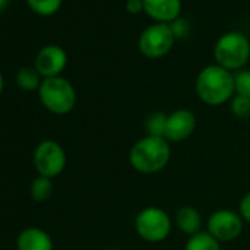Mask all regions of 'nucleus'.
<instances>
[{
	"instance_id": "f03ea898",
	"label": "nucleus",
	"mask_w": 250,
	"mask_h": 250,
	"mask_svg": "<svg viewBox=\"0 0 250 250\" xmlns=\"http://www.w3.org/2000/svg\"><path fill=\"white\" fill-rule=\"evenodd\" d=\"M131 167L145 175L161 172L171 159V146L167 139L145 136L137 140L128 155Z\"/></svg>"
},
{
	"instance_id": "39448f33",
	"label": "nucleus",
	"mask_w": 250,
	"mask_h": 250,
	"mask_svg": "<svg viewBox=\"0 0 250 250\" xmlns=\"http://www.w3.org/2000/svg\"><path fill=\"white\" fill-rule=\"evenodd\" d=\"M134 228L142 240L147 243H161L168 238L172 228V221L164 209L149 206L137 213Z\"/></svg>"
},
{
	"instance_id": "f257e3e1",
	"label": "nucleus",
	"mask_w": 250,
	"mask_h": 250,
	"mask_svg": "<svg viewBox=\"0 0 250 250\" xmlns=\"http://www.w3.org/2000/svg\"><path fill=\"white\" fill-rule=\"evenodd\" d=\"M197 97L209 106H221L235 96L234 72L213 63L205 66L194 83Z\"/></svg>"
},
{
	"instance_id": "412c9836",
	"label": "nucleus",
	"mask_w": 250,
	"mask_h": 250,
	"mask_svg": "<svg viewBox=\"0 0 250 250\" xmlns=\"http://www.w3.org/2000/svg\"><path fill=\"white\" fill-rule=\"evenodd\" d=\"M171 25V28H172V31H174V36H175V39L177 40H180V39H186L188 34H190V24H188V21L187 20H184V18H178V20H175L172 24H169Z\"/></svg>"
},
{
	"instance_id": "f3484780",
	"label": "nucleus",
	"mask_w": 250,
	"mask_h": 250,
	"mask_svg": "<svg viewBox=\"0 0 250 250\" xmlns=\"http://www.w3.org/2000/svg\"><path fill=\"white\" fill-rule=\"evenodd\" d=\"M30 193H31V197L36 202H46L52 196V193H53V183H52V180L47 178V177H43V175L34 178V181L31 183Z\"/></svg>"
},
{
	"instance_id": "4468645a",
	"label": "nucleus",
	"mask_w": 250,
	"mask_h": 250,
	"mask_svg": "<svg viewBox=\"0 0 250 250\" xmlns=\"http://www.w3.org/2000/svg\"><path fill=\"white\" fill-rule=\"evenodd\" d=\"M184 250H221V243L208 231H200L187 240Z\"/></svg>"
},
{
	"instance_id": "20e7f679",
	"label": "nucleus",
	"mask_w": 250,
	"mask_h": 250,
	"mask_svg": "<svg viewBox=\"0 0 250 250\" xmlns=\"http://www.w3.org/2000/svg\"><path fill=\"white\" fill-rule=\"evenodd\" d=\"M39 96L43 106L56 115L69 113L77 102L74 85L63 77L43 78L39 88Z\"/></svg>"
},
{
	"instance_id": "393cba45",
	"label": "nucleus",
	"mask_w": 250,
	"mask_h": 250,
	"mask_svg": "<svg viewBox=\"0 0 250 250\" xmlns=\"http://www.w3.org/2000/svg\"><path fill=\"white\" fill-rule=\"evenodd\" d=\"M3 91V75H2V72H0V93Z\"/></svg>"
},
{
	"instance_id": "a211bd4d",
	"label": "nucleus",
	"mask_w": 250,
	"mask_h": 250,
	"mask_svg": "<svg viewBox=\"0 0 250 250\" xmlns=\"http://www.w3.org/2000/svg\"><path fill=\"white\" fill-rule=\"evenodd\" d=\"M25 2L37 15L52 17L61 9L63 0H25Z\"/></svg>"
},
{
	"instance_id": "dca6fc26",
	"label": "nucleus",
	"mask_w": 250,
	"mask_h": 250,
	"mask_svg": "<svg viewBox=\"0 0 250 250\" xmlns=\"http://www.w3.org/2000/svg\"><path fill=\"white\" fill-rule=\"evenodd\" d=\"M42 83H43L42 75L39 74V71L36 68L24 66L17 74V84L24 90H28V91L39 90Z\"/></svg>"
},
{
	"instance_id": "1a4fd4ad",
	"label": "nucleus",
	"mask_w": 250,
	"mask_h": 250,
	"mask_svg": "<svg viewBox=\"0 0 250 250\" xmlns=\"http://www.w3.org/2000/svg\"><path fill=\"white\" fill-rule=\"evenodd\" d=\"M68 55L66 52L56 44L44 46L36 56L34 68L43 78L61 77L62 71L66 68Z\"/></svg>"
},
{
	"instance_id": "6e6552de",
	"label": "nucleus",
	"mask_w": 250,
	"mask_h": 250,
	"mask_svg": "<svg viewBox=\"0 0 250 250\" xmlns=\"http://www.w3.org/2000/svg\"><path fill=\"white\" fill-rule=\"evenodd\" d=\"M34 165L40 175L58 177L66 167V155L62 146L53 140L42 142L34 152Z\"/></svg>"
},
{
	"instance_id": "6ab92c4d",
	"label": "nucleus",
	"mask_w": 250,
	"mask_h": 250,
	"mask_svg": "<svg viewBox=\"0 0 250 250\" xmlns=\"http://www.w3.org/2000/svg\"><path fill=\"white\" fill-rule=\"evenodd\" d=\"M234 90L237 96L250 99V69H240L234 72Z\"/></svg>"
},
{
	"instance_id": "5701e85b",
	"label": "nucleus",
	"mask_w": 250,
	"mask_h": 250,
	"mask_svg": "<svg viewBox=\"0 0 250 250\" xmlns=\"http://www.w3.org/2000/svg\"><path fill=\"white\" fill-rule=\"evenodd\" d=\"M125 11L131 15H139L145 12V0H127L125 2Z\"/></svg>"
},
{
	"instance_id": "aec40b11",
	"label": "nucleus",
	"mask_w": 250,
	"mask_h": 250,
	"mask_svg": "<svg viewBox=\"0 0 250 250\" xmlns=\"http://www.w3.org/2000/svg\"><path fill=\"white\" fill-rule=\"evenodd\" d=\"M229 109L234 116L240 119H247L250 118V99L235 94L229 102Z\"/></svg>"
},
{
	"instance_id": "9b49d317",
	"label": "nucleus",
	"mask_w": 250,
	"mask_h": 250,
	"mask_svg": "<svg viewBox=\"0 0 250 250\" xmlns=\"http://www.w3.org/2000/svg\"><path fill=\"white\" fill-rule=\"evenodd\" d=\"M181 0H145V14L159 24H172L180 18Z\"/></svg>"
},
{
	"instance_id": "f8f14e48",
	"label": "nucleus",
	"mask_w": 250,
	"mask_h": 250,
	"mask_svg": "<svg viewBox=\"0 0 250 250\" xmlns=\"http://www.w3.org/2000/svg\"><path fill=\"white\" fill-rule=\"evenodd\" d=\"M18 250H53L50 235L40 228L24 229L17 241Z\"/></svg>"
},
{
	"instance_id": "4be33fe9",
	"label": "nucleus",
	"mask_w": 250,
	"mask_h": 250,
	"mask_svg": "<svg viewBox=\"0 0 250 250\" xmlns=\"http://www.w3.org/2000/svg\"><path fill=\"white\" fill-rule=\"evenodd\" d=\"M238 213L243 218V221L250 224V191L241 197L240 205H238Z\"/></svg>"
},
{
	"instance_id": "0eeeda50",
	"label": "nucleus",
	"mask_w": 250,
	"mask_h": 250,
	"mask_svg": "<svg viewBox=\"0 0 250 250\" xmlns=\"http://www.w3.org/2000/svg\"><path fill=\"white\" fill-rule=\"evenodd\" d=\"M244 221L238 212L231 209H218L210 213L206 222V231L219 243H229L240 237Z\"/></svg>"
},
{
	"instance_id": "ddd939ff",
	"label": "nucleus",
	"mask_w": 250,
	"mask_h": 250,
	"mask_svg": "<svg viewBox=\"0 0 250 250\" xmlns=\"http://www.w3.org/2000/svg\"><path fill=\"white\" fill-rule=\"evenodd\" d=\"M177 227L187 235H196L202 231V216L193 206H183L175 213Z\"/></svg>"
},
{
	"instance_id": "b1692460",
	"label": "nucleus",
	"mask_w": 250,
	"mask_h": 250,
	"mask_svg": "<svg viewBox=\"0 0 250 250\" xmlns=\"http://www.w3.org/2000/svg\"><path fill=\"white\" fill-rule=\"evenodd\" d=\"M9 3H11V0H0V12L5 11Z\"/></svg>"
},
{
	"instance_id": "2eb2a0df",
	"label": "nucleus",
	"mask_w": 250,
	"mask_h": 250,
	"mask_svg": "<svg viewBox=\"0 0 250 250\" xmlns=\"http://www.w3.org/2000/svg\"><path fill=\"white\" fill-rule=\"evenodd\" d=\"M167 119H168V115L165 112H153V113H150L147 116L146 122H145L146 136L165 139Z\"/></svg>"
},
{
	"instance_id": "423d86ee",
	"label": "nucleus",
	"mask_w": 250,
	"mask_h": 250,
	"mask_svg": "<svg viewBox=\"0 0 250 250\" xmlns=\"http://www.w3.org/2000/svg\"><path fill=\"white\" fill-rule=\"evenodd\" d=\"M175 42L177 39L169 24L153 22L142 31L137 46L145 58L161 59L172 50Z\"/></svg>"
},
{
	"instance_id": "a878e982",
	"label": "nucleus",
	"mask_w": 250,
	"mask_h": 250,
	"mask_svg": "<svg viewBox=\"0 0 250 250\" xmlns=\"http://www.w3.org/2000/svg\"><path fill=\"white\" fill-rule=\"evenodd\" d=\"M112 250H116V249H112Z\"/></svg>"
},
{
	"instance_id": "7ed1b4c3",
	"label": "nucleus",
	"mask_w": 250,
	"mask_h": 250,
	"mask_svg": "<svg viewBox=\"0 0 250 250\" xmlns=\"http://www.w3.org/2000/svg\"><path fill=\"white\" fill-rule=\"evenodd\" d=\"M215 63L229 72H237L246 66L250 59L249 39L238 31L222 34L213 46Z\"/></svg>"
},
{
	"instance_id": "9d476101",
	"label": "nucleus",
	"mask_w": 250,
	"mask_h": 250,
	"mask_svg": "<svg viewBox=\"0 0 250 250\" xmlns=\"http://www.w3.org/2000/svg\"><path fill=\"white\" fill-rule=\"evenodd\" d=\"M196 124V116L191 110L177 109L168 113L165 139L169 143H181L194 133Z\"/></svg>"
}]
</instances>
